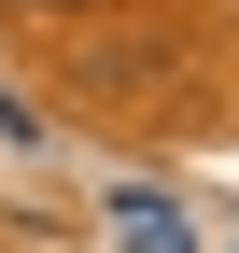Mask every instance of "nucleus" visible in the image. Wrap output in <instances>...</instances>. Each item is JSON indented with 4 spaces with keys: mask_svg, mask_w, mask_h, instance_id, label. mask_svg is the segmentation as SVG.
Instances as JSON below:
<instances>
[{
    "mask_svg": "<svg viewBox=\"0 0 239 253\" xmlns=\"http://www.w3.org/2000/svg\"><path fill=\"white\" fill-rule=\"evenodd\" d=\"M113 239H127V253H197L183 197H155V183H127V197H113Z\"/></svg>",
    "mask_w": 239,
    "mask_h": 253,
    "instance_id": "f257e3e1",
    "label": "nucleus"
}]
</instances>
